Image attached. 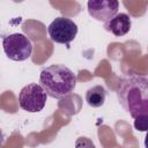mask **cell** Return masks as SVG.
Segmentation results:
<instances>
[{
    "label": "cell",
    "instance_id": "6",
    "mask_svg": "<svg viewBox=\"0 0 148 148\" xmlns=\"http://www.w3.org/2000/svg\"><path fill=\"white\" fill-rule=\"evenodd\" d=\"M87 8L89 15L99 22H108L118 14V0H88Z\"/></svg>",
    "mask_w": 148,
    "mask_h": 148
},
{
    "label": "cell",
    "instance_id": "9",
    "mask_svg": "<svg viewBox=\"0 0 148 148\" xmlns=\"http://www.w3.org/2000/svg\"><path fill=\"white\" fill-rule=\"evenodd\" d=\"M134 128L140 132H147L148 131V116L147 114H140L134 118Z\"/></svg>",
    "mask_w": 148,
    "mask_h": 148
},
{
    "label": "cell",
    "instance_id": "2",
    "mask_svg": "<svg viewBox=\"0 0 148 148\" xmlns=\"http://www.w3.org/2000/svg\"><path fill=\"white\" fill-rule=\"evenodd\" d=\"M39 83L50 97L62 99L74 91L76 75L67 66L54 64L40 72Z\"/></svg>",
    "mask_w": 148,
    "mask_h": 148
},
{
    "label": "cell",
    "instance_id": "8",
    "mask_svg": "<svg viewBox=\"0 0 148 148\" xmlns=\"http://www.w3.org/2000/svg\"><path fill=\"white\" fill-rule=\"evenodd\" d=\"M106 98V90L103 86H94L86 92V102L91 108H101Z\"/></svg>",
    "mask_w": 148,
    "mask_h": 148
},
{
    "label": "cell",
    "instance_id": "4",
    "mask_svg": "<svg viewBox=\"0 0 148 148\" xmlns=\"http://www.w3.org/2000/svg\"><path fill=\"white\" fill-rule=\"evenodd\" d=\"M47 94L40 83H30L24 86L18 94L20 108L30 113L39 112L46 104Z\"/></svg>",
    "mask_w": 148,
    "mask_h": 148
},
{
    "label": "cell",
    "instance_id": "5",
    "mask_svg": "<svg viewBox=\"0 0 148 148\" xmlns=\"http://www.w3.org/2000/svg\"><path fill=\"white\" fill-rule=\"evenodd\" d=\"M47 32L52 42L58 44L69 45L77 35V25L74 21L67 17H57L47 27Z\"/></svg>",
    "mask_w": 148,
    "mask_h": 148
},
{
    "label": "cell",
    "instance_id": "7",
    "mask_svg": "<svg viewBox=\"0 0 148 148\" xmlns=\"http://www.w3.org/2000/svg\"><path fill=\"white\" fill-rule=\"evenodd\" d=\"M131 25H132L131 18L125 13H118L110 21L104 23L105 30H108L109 32H111L117 37L126 35L131 30Z\"/></svg>",
    "mask_w": 148,
    "mask_h": 148
},
{
    "label": "cell",
    "instance_id": "3",
    "mask_svg": "<svg viewBox=\"0 0 148 148\" xmlns=\"http://www.w3.org/2000/svg\"><path fill=\"white\" fill-rule=\"evenodd\" d=\"M2 47L8 59L13 61H24L32 53V43L23 34L15 32L2 38Z\"/></svg>",
    "mask_w": 148,
    "mask_h": 148
},
{
    "label": "cell",
    "instance_id": "10",
    "mask_svg": "<svg viewBox=\"0 0 148 148\" xmlns=\"http://www.w3.org/2000/svg\"><path fill=\"white\" fill-rule=\"evenodd\" d=\"M145 146L148 148V131H147V134H146V138H145Z\"/></svg>",
    "mask_w": 148,
    "mask_h": 148
},
{
    "label": "cell",
    "instance_id": "1",
    "mask_svg": "<svg viewBox=\"0 0 148 148\" xmlns=\"http://www.w3.org/2000/svg\"><path fill=\"white\" fill-rule=\"evenodd\" d=\"M117 96L120 105L133 119L140 114L148 116V75L131 74L123 77Z\"/></svg>",
    "mask_w": 148,
    "mask_h": 148
}]
</instances>
